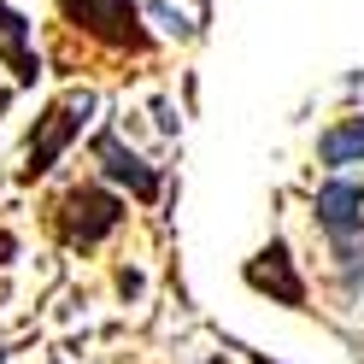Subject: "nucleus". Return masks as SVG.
Returning a JSON list of instances; mask_svg holds the SVG:
<instances>
[{
    "instance_id": "obj_10",
    "label": "nucleus",
    "mask_w": 364,
    "mask_h": 364,
    "mask_svg": "<svg viewBox=\"0 0 364 364\" xmlns=\"http://www.w3.org/2000/svg\"><path fill=\"white\" fill-rule=\"evenodd\" d=\"M0 364H6V347H0Z\"/></svg>"
},
{
    "instance_id": "obj_11",
    "label": "nucleus",
    "mask_w": 364,
    "mask_h": 364,
    "mask_svg": "<svg viewBox=\"0 0 364 364\" xmlns=\"http://www.w3.org/2000/svg\"><path fill=\"white\" fill-rule=\"evenodd\" d=\"M259 364H270V358H259Z\"/></svg>"
},
{
    "instance_id": "obj_4",
    "label": "nucleus",
    "mask_w": 364,
    "mask_h": 364,
    "mask_svg": "<svg viewBox=\"0 0 364 364\" xmlns=\"http://www.w3.org/2000/svg\"><path fill=\"white\" fill-rule=\"evenodd\" d=\"M317 223L329 230L335 247H347L364 235V182H329L317 194Z\"/></svg>"
},
{
    "instance_id": "obj_1",
    "label": "nucleus",
    "mask_w": 364,
    "mask_h": 364,
    "mask_svg": "<svg viewBox=\"0 0 364 364\" xmlns=\"http://www.w3.org/2000/svg\"><path fill=\"white\" fill-rule=\"evenodd\" d=\"M59 12L71 18L82 36L106 41V48H147V30H141V12L129 0H59Z\"/></svg>"
},
{
    "instance_id": "obj_5",
    "label": "nucleus",
    "mask_w": 364,
    "mask_h": 364,
    "mask_svg": "<svg viewBox=\"0 0 364 364\" xmlns=\"http://www.w3.org/2000/svg\"><path fill=\"white\" fill-rule=\"evenodd\" d=\"M247 282H253L259 294H277L282 306H306V282L294 277V259H288V247H282V241H270L264 253L247 264Z\"/></svg>"
},
{
    "instance_id": "obj_7",
    "label": "nucleus",
    "mask_w": 364,
    "mask_h": 364,
    "mask_svg": "<svg viewBox=\"0 0 364 364\" xmlns=\"http://www.w3.org/2000/svg\"><path fill=\"white\" fill-rule=\"evenodd\" d=\"M95 159L106 165V176H112V182H129L135 200H153V194H159V176H153L141 159H135V153L118 141V135H100V141H95Z\"/></svg>"
},
{
    "instance_id": "obj_9",
    "label": "nucleus",
    "mask_w": 364,
    "mask_h": 364,
    "mask_svg": "<svg viewBox=\"0 0 364 364\" xmlns=\"http://www.w3.org/2000/svg\"><path fill=\"white\" fill-rule=\"evenodd\" d=\"M12 253H18V241H12V235H0V264H6Z\"/></svg>"
},
{
    "instance_id": "obj_3",
    "label": "nucleus",
    "mask_w": 364,
    "mask_h": 364,
    "mask_svg": "<svg viewBox=\"0 0 364 364\" xmlns=\"http://www.w3.org/2000/svg\"><path fill=\"white\" fill-rule=\"evenodd\" d=\"M88 95H71V100H59L48 118H41V129L30 135V159H24V182H36V176H48L53 165H59V153L71 147V135L82 129V118H88Z\"/></svg>"
},
{
    "instance_id": "obj_6",
    "label": "nucleus",
    "mask_w": 364,
    "mask_h": 364,
    "mask_svg": "<svg viewBox=\"0 0 364 364\" xmlns=\"http://www.w3.org/2000/svg\"><path fill=\"white\" fill-rule=\"evenodd\" d=\"M0 59L12 65V77L24 82V88L41 77V59H36V48H30V18L12 12L6 0H0Z\"/></svg>"
},
{
    "instance_id": "obj_8",
    "label": "nucleus",
    "mask_w": 364,
    "mask_h": 364,
    "mask_svg": "<svg viewBox=\"0 0 364 364\" xmlns=\"http://www.w3.org/2000/svg\"><path fill=\"white\" fill-rule=\"evenodd\" d=\"M317 159H323V165H358L364 159V118H347V124H335L323 141H317Z\"/></svg>"
},
{
    "instance_id": "obj_2",
    "label": "nucleus",
    "mask_w": 364,
    "mask_h": 364,
    "mask_svg": "<svg viewBox=\"0 0 364 364\" xmlns=\"http://www.w3.org/2000/svg\"><path fill=\"white\" fill-rule=\"evenodd\" d=\"M124 223V200L118 194H106V188H71L65 194V218H59V230L71 247H95L106 241L112 230Z\"/></svg>"
}]
</instances>
